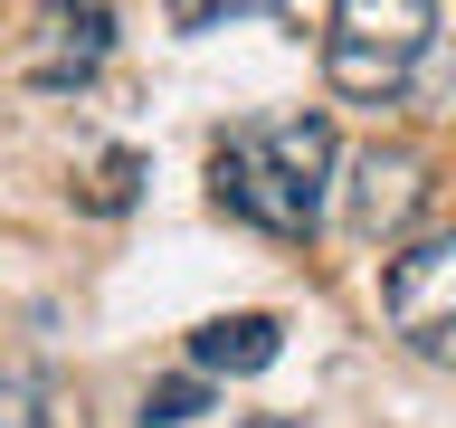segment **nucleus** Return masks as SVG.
<instances>
[{
	"mask_svg": "<svg viewBox=\"0 0 456 428\" xmlns=\"http://www.w3.org/2000/svg\"><path fill=\"white\" fill-rule=\"evenodd\" d=\"M114 57V0H38L28 20V48H20V77L28 86H86L95 67Z\"/></svg>",
	"mask_w": 456,
	"mask_h": 428,
	"instance_id": "nucleus-5",
	"label": "nucleus"
},
{
	"mask_svg": "<svg viewBox=\"0 0 456 428\" xmlns=\"http://www.w3.org/2000/svg\"><path fill=\"white\" fill-rule=\"evenodd\" d=\"M276 352H285V324H276V314H219V324H200V333H191V362L200 371H228V381L266 371Z\"/></svg>",
	"mask_w": 456,
	"mask_h": 428,
	"instance_id": "nucleus-6",
	"label": "nucleus"
},
{
	"mask_svg": "<svg viewBox=\"0 0 456 428\" xmlns=\"http://www.w3.org/2000/svg\"><path fill=\"white\" fill-rule=\"evenodd\" d=\"M428 210V162L409 152V143H370V152H352L342 162V228L362 238V248H390V238H409V219Z\"/></svg>",
	"mask_w": 456,
	"mask_h": 428,
	"instance_id": "nucleus-4",
	"label": "nucleus"
},
{
	"mask_svg": "<svg viewBox=\"0 0 456 428\" xmlns=\"http://www.w3.org/2000/svg\"><path fill=\"white\" fill-rule=\"evenodd\" d=\"M134 152H105V171H95V191H86V200H95V210H124V200H134Z\"/></svg>",
	"mask_w": 456,
	"mask_h": 428,
	"instance_id": "nucleus-10",
	"label": "nucleus"
},
{
	"mask_svg": "<svg viewBox=\"0 0 456 428\" xmlns=\"http://www.w3.org/2000/svg\"><path fill=\"white\" fill-rule=\"evenodd\" d=\"M0 428H48V371H28V362L0 371Z\"/></svg>",
	"mask_w": 456,
	"mask_h": 428,
	"instance_id": "nucleus-7",
	"label": "nucleus"
},
{
	"mask_svg": "<svg viewBox=\"0 0 456 428\" xmlns=\"http://www.w3.org/2000/svg\"><path fill=\"white\" fill-rule=\"evenodd\" d=\"M380 314L419 362L456 371V228H428L380 267Z\"/></svg>",
	"mask_w": 456,
	"mask_h": 428,
	"instance_id": "nucleus-3",
	"label": "nucleus"
},
{
	"mask_svg": "<svg viewBox=\"0 0 456 428\" xmlns=\"http://www.w3.org/2000/svg\"><path fill=\"white\" fill-rule=\"evenodd\" d=\"M333 124L323 114H276V124H238L209 162V200L228 219L266 228V238H314L323 228V200H333Z\"/></svg>",
	"mask_w": 456,
	"mask_h": 428,
	"instance_id": "nucleus-1",
	"label": "nucleus"
},
{
	"mask_svg": "<svg viewBox=\"0 0 456 428\" xmlns=\"http://www.w3.org/2000/svg\"><path fill=\"white\" fill-rule=\"evenodd\" d=\"M200 409H209L200 381H162V391H142V428H181V419H200Z\"/></svg>",
	"mask_w": 456,
	"mask_h": 428,
	"instance_id": "nucleus-9",
	"label": "nucleus"
},
{
	"mask_svg": "<svg viewBox=\"0 0 456 428\" xmlns=\"http://www.w3.org/2000/svg\"><path fill=\"white\" fill-rule=\"evenodd\" d=\"M428 38H437V0H333L323 29V77L352 105H390L399 86L419 77Z\"/></svg>",
	"mask_w": 456,
	"mask_h": 428,
	"instance_id": "nucleus-2",
	"label": "nucleus"
},
{
	"mask_svg": "<svg viewBox=\"0 0 456 428\" xmlns=\"http://www.w3.org/2000/svg\"><path fill=\"white\" fill-rule=\"evenodd\" d=\"M256 10H276V0H171V29L209 38V29H238V20H256Z\"/></svg>",
	"mask_w": 456,
	"mask_h": 428,
	"instance_id": "nucleus-8",
	"label": "nucleus"
}]
</instances>
